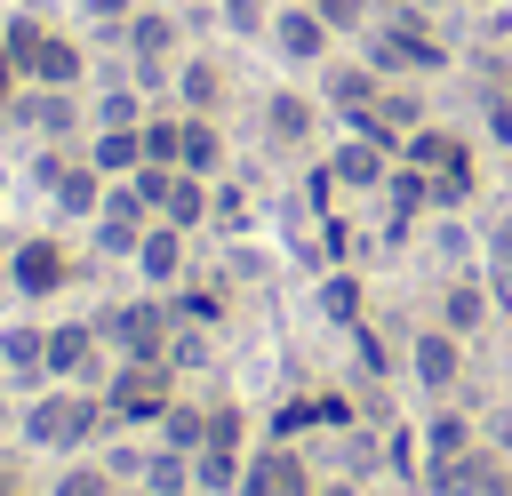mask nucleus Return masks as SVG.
<instances>
[{"mask_svg": "<svg viewBox=\"0 0 512 496\" xmlns=\"http://www.w3.org/2000/svg\"><path fill=\"white\" fill-rule=\"evenodd\" d=\"M48 192H56V208H64V216H88V208L104 200V168H96V160H88V168H72V160H64V176H56Z\"/></svg>", "mask_w": 512, "mask_h": 496, "instance_id": "dca6fc26", "label": "nucleus"}, {"mask_svg": "<svg viewBox=\"0 0 512 496\" xmlns=\"http://www.w3.org/2000/svg\"><path fill=\"white\" fill-rule=\"evenodd\" d=\"M160 216H168L176 232H184V224H200V216H208V192H200V176H184V168H176V176L160 184Z\"/></svg>", "mask_w": 512, "mask_h": 496, "instance_id": "412c9836", "label": "nucleus"}, {"mask_svg": "<svg viewBox=\"0 0 512 496\" xmlns=\"http://www.w3.org/2000/svg\"><path fill=\"white\" fill-rule=\"evenodd\" d=\"M408 168H424V176H448V168H472V152H464V136H448V128H408Z\"/></svg>", "mask_w": 512, "mask_h": 496, "instance_id": "1a4fd4ad", "label": "nucleus"}, {"mask_svg": "<svg viewBox=\"0 0 512 496\" xmlns=\"http://www.w3.org/2000/svg\"><path fill=\"white\" fill-rule=\"evenodd\" d=\"M96 400L88 392H48V400H32V416H24V432L40 440V448H80L88 432H96Z\"/></svg>", "mask_w": 512, "mask_h": 496, "instance_id": "7ed1b4c3", "label": "nucleus"}, {"mask_svg": "<svg viewBox=\"0 0 512 496\" xmlns=\"http://www.w3.org/2000/svg\"><path fill=\"white\" fill-rule=\"evenodd\" d=\"M96 128H144V120H136V96H120V88H112V96L96 104Z\"/></svg>", "mask_w": 512, "mask_h": 496, "instance_id": "473e14b6", "label": "nucleus"}, {"mask_svg": "<svg viewBox=\"0 0 512 496\" xmlns=\"http://www.w3.org/2000/svg\"><path fill=\"white\" fill-rule=\"evenodd\" d=\"M80 8H88L96 24H128V16H136V0H80Z\"/></svg>", "mask_w": 512, "mask_h": 496, "instance_id": "4c0bfd02", "label": "nucleus"}, {"mask_svg": "<svg viewBox=\"0 0 512 496\" xmlns=\"http://www.w3.org/2000/svg\"><path fill=\"white\" fill-rule=\"evenodd\" d=\"M160 440H168L176 456H200V440H208V416H200V408H176V400H168V416H160Z\"/></svg>", "mask_w": 512, "mask_h": 496, "instance_id": "b1692460", "label": "nucleus"}, {"mask_svg": "<svg viewBox=\"0 0 512 496\" xmlns=\"http://www.w3.org/2000/svg\"><path fill=\"white\" fill-rule=\"evenodd\" d=\"M240 496H312V472H304V456H296L288 440H272L264 456H248Z\"/></svg>", "mask_w": 512, "mask_h": 496, "instance_id": "39448f33", "label": "nucleus"}, {"mask_svg": "<svg viewBox=\"0 0 512 496\" xmlns=\"http://www.w3.org/2000/svg\"><path fill=\"white\" fill-rule=\"evenodd\" d=\"M144 496H152V488H144Z\"/></svg>", "mask_w": 512, "mask_h": 496, "instance_id": "de8ad7c7", "label": "nucleus"}, {"mask_svg": "<svg viewBox=\"0 0 512 496\" xmlns=\"http://www.w3.org/2000/svg\"><path fill=\"white\" fill-rule=\"evenodd\" d=\"M456 368H464L456 328H424V336H416V384H424V392H448V384H456Z\"/></svg>", "mask_w": 512, "mask_h": 496, "instance_id": "9d476101", "label": "nucleus"}, {"mask_svg": "<svg viewBox=\"0 0 512 496\" xmlns=\"http://www.w3.org/2000/svg\"><path fill=\"white\" fill-rule=\"evenodd\" d=\"M304 424H320V408H312V400H280V408H272V440H296Z\"/></svg>", "mask_w": 512, "mask_h": 496, "instance_id": "c756f323", "label": "nucleus"}, {"mask_svg": "<svg viewBox=\"0 0 512 496\" xmlns=\"http://www.w3.org/2000/svg\"><path fill=\"white\" fill-rule=\"evenodd\" d=\"M96 336H112L128 360H160V344H168V304H120V312H104L96 320Z\"/></svg>", "mask_w": 512, "mask_h": 496, "instance_id": "20e7f679", "label": "nucleus"}, {"mask_svg": "<svg viewBox=\"0 0 512 496\" xmlns=\"http://www.w3.org/2000/svg\"><path fill=\"white\" fill-rule=\"evenodd\" d=\"M128 48H136V80L160 88L168 48H176V16H168V8H136V16H128Z\"/></svg>", "mask_w": 512, "mask_h": 496, "instance_id": "423d86ee", "label": "nucleus"}, {"mask_svg": "<svg viewBox=\"0 0 512 496\" xmlns=\"http://www.w3.org/2000/svg\"><path fill=\"white\" fill-rule=\"evenodd\" d=\"M0 496H32V488H16V480H8V472H0Z\"/></svg>", "mask_w": 512, "mask_h": 496, "instance_id": "c03bdc74", "label": "nucleus"}, {"mask_svg": "<svg viewBox=\"0 0 512 496\" xmlns=\"http://www.w3.org/2000/svg\"><path fill=\"white\" fill-rule=\"evenodd\" d=\"M136 264H144V280H176V272H184V240H176V224H168V216L136 240Z\"/></svg>", "mask_w": 512, "mask_h": 496, "instance_id": "4468645a", "label": "nucleus"}, {"mask_svg": "<svg viewBox=\"0 0 512 496\" xmlns=\"http://www.w3.org/2000/svg\"><path fill=\"white\" fill-rule=\"evenodd\" d=\"M504 280H512V240H504Z\"/></svg>", "mask_w": 512, "mask_h": 496, "instance_id": "a18cd8bd", "label": "nucleus"}, {"mask_svg": "<svg viewBox=\"0 0 512 496\" xmlns=\"http://www.w3.org/2000/svg\"><path fill=\"white\" fill-rule=\"evenodd\" d=\"M16 80H24V72H16V56H8V40H0V112L16 104Z\"/></svg>", "mask_w": 512, "mask_h": 496, "instance_id": "a19ab883", "label": "nucleus"}, {"mask_svg": "<svg viewBox=\"0 0 512 496\" xmlns=\"http://www.w3.org/2000/svg\"><path fill=\"white\" fill-rule=\"evenodd\" d=\"M312 8H320L328 32H360V24H368V0H312Z\"/></svg>", "mask_w": 512, "mask_h": 496, "instance_id": "7c9ffc66", "label": "nucleus"}, {"mask_svg": "<svg viewBox=\"0 0 512 496\" xmlns=\"http://www.w3.org/2000/svg\"><path fill=\"white\" fill-rule=\"evenodd\" d=\"M216 160H224V136L208 128V112H192V120H184V160H176V168H184V176H216Z\"/></svg>", "mask_w": 512, "mask_h": 496, "instance_id": "6ab92c4d", "label": "nucleus"}, {"mask_svg": "<svg viewBox=\"0 0 512 496\" xmlns=\"http://www.w3.org/2000/svg\"><path fill=\"white\" fill-rule=\"evenodd\" d=\"M424 456H432V464H456V456H472V416H432V432H424Z\"/></svg>", "mask_w": 512, "mask_h": 496, "instance_id": "5701e85b", "label": "nucleus"}, {"mask_svg": "<svg viewBox=\"0 0 512 496\" xmlns=\"http://www.w3.org/2000/svg\"><path fill=\"white\" fill-rule=\"evenodd\" d=\"M320 88H328V104L352 120V112H376V96H384V72H376L368 56H360V64H336V56H328V64H320Z\"/></svg>", "mask_w": 512, "mask_h": 496, "instance_id": "6e6552de", "label": "nucleus"}, {"mask_svg": "<svg viewBox=\"0 0 512 496\" xmlns=\"http://www.w3.org/2000/svg\"><path fill=\"white\" fill-rule=\"evenodd\" d=\"M416 8H432V0H416Z\"/></svg>", "mask_w": 512, "mask_h": 496, "instance_id": "49530a36", "label": "nucleus"}, {"mask_svg": "<svg viewBox=\"0 0 512 496\" xmlns=\"http://www.w3.org/2000/svg\"><path fill=\"white\" fill-rule=\"evenodd\" d=\"M224 24H232V32H272L264 0H224Z\"/></svg>", "mask_w": 512, "mask_h": 496, "instance_id": "72a5a7b5", "label": "nucleus"}, {"mask_svg": "<svg viewBox=\"0 0 512 496\" xmlns=\"http://www.w3.org/2000/svg\"><path fill=\"white\" fill-rule=\"evenodd\" d=\"M16 112H24V128H40V136H72V128H80L72 88H32V96H16Z\"/></svg>", "mask_w": 512, "mask_h": 496, "instance_id": "9b49d317", "label": "nucleus"}, {"mask_svg": "<svg viewBox=\"0 0 512 496\" xmlns=\"http://www.w3.org/2000/svg\"><path fill=\"white\" fill-rule=\"evenodd\" d=\"M240 472H248V464H240L232 440H200V456H192V480H200V488L224 496V488H240Z\"/></svg>", "mask_w": 512, "mask_h": 496, "instance_id": "a211bd4d", "label": "nucleus"}, {"mask_svg": "<svg viewBox=\"0 0 512 496\" xmlns=\"http://www.w3.org/2000/svg\"><path fill=\"white\" fill-rule=\"evenodd\" d=\"M488 128H496V136L512 144V96H496V104H488Z\"/></svg>", "mask_w": 512, "mask_h": 496, "instance_id": "79ce46f5", "label": "nucleus"}, {"mask_svg": "<svg viewBox=\"0 0 512 496\" xmlns=\"http://www.w3.org/2000/svg\"><path fill=\"white\" fill-rule=\"evenodd\" d=\"M0 368L8 376H48V328H8L0 336Z\"/></svg>", "mask_w": 512, "mask_h": 496, "instance_id": "f3484780", "label": "nucleus"}, {"mask_svg": "<svg viewBox=\"0 0 512 496\" xmlns=\"http://www.w3.org/2000/svg\"><path fill=\"white\" fill-rule=\"evenodd\" d=\"M88 160H96V168H104V176H128V168H136V160H144V128H104V136H96V152H88Z\"/></svg>", "mask_w": 512, "mask_h": 496, "instance_id": "4be33fe9", "label": "nucleus"}, {"mask_svg": "<svg viewBox=\"0 0 512 496\" xmlns=\"http://www.w3.org/2000/svg\"><path fill=\"white\" fill-rule=\"evenodd\" d=\"M56 496H112V488H104V472H88V464H80V472H64V480H56Z\"/></svg>", "mask_w": 512, "mask_h": 496, "instance_id": "c9c22d12", "label": "nucleus"}, {"mask_svg": "<svg viewBox=\"0 0 512 496\" xmlns=\"http://www.w3.org/2000/svg\"><path fill=\"white\" fill-rule=\"evenodd\" d=\"M384 144H368V136H352L328 168H336V184H352V192H368V184H384V160H376Z\"/></svg>", "mask_w": 512, "mask_h": 496, "instance_id": "aec40b11", "label": "nucleus"}, {"mask_svg": "<svg viewBox=\"0 0 512 496\" xmlns=\"http://www.w3.org/2000/svg\"><path fill=\"white\" fill-rule=\"evenodd\" d=\"M176 96H184V112H216V104H224V64L192 56V64L176 72Z\"/></svg>", "mask_w": 512, "mask_h": 496, "instance_id": "2eb2a0df", "label": "nucleus"}, {"mask_svg": "<svg viewBox=\"0 0 512 496\" xmlns=\"http://www.w3.org/2000/svg\"><path fill=\"white\" fill-rule=\"evenodd\" d=\"M240 208H248V200H240V192H232V184H224V192H216V200H208V216H216V224H240Z\"/></svg>", "mask_w": 512, "mask_h": 496, "instance_id": "58836bf2", "label": "nucleus"}, {"mask_svg": "<svg viewBox=\"0 0 512 496\" xmlns=\"http://www.w3.org/2000/svg\"><path fill=\"white\" fill-rule=\"evenodd\" d=\"M480 312H488V296H480L472 280H456V288H448V328H456V336H472V328H480Z\"/></svg>", "mask_w": 512, "mask_h": 496, "instance_id": "cd10ccee", "label": "nucleus"}, {"mask_svg": "<svg viewBox=\"0 0 512 496\" xmlns=\"http://www.w3.org/2000/svg\"><path fill=\"white\" fill-rule=\"evenodd\" d=\"M320 312H328V320H360V280H344V272H336V280L320 288Z\"/></svg>", "mask_w": 512, "mask_h": 496, "instance_id": "c85d7f7f", "label": "nucleus"}, {"mask_svg": "<svg viewBox=\"0 0 512 496\" xmlns=\"http://www.w3.org/2000/svg\"><path fill=\"white\" fill-rule=\"evenodd\" d=\"M264 128H272L280 144H304V128H312V104H304V96H272V112H264Z\"/></svg>", "mask_w": 512, "mask_h": 496, "instance_id": "393cba45", "label": "nucleus"}, {"mask_svg": "<svg viewBox=\"0 0 512 496\" xmlns=\"http://www.w3.org/2000/svg\"><path fill=\"white\" fill-rule=\"evenodd\" d=\"M264 40H272V48L288 56V64H328V40H336V32L320 24V8H280Z\"/></svg>", "mask_w": 512, "mask_h": 496, "instance_id": "0eeeda50", "label": "nucleus"}, {"mask_svg": "<svg viewBox=\"0 0 512 496\" xmlns=\"http://www.w3.org/2000/svg\"><path fill=\"white\" fill-rule=\"evenodd\" d=\"M104 408L120 424H160L168 416V360H128L112 384H104Z\"/></svg>", "mask_w": 512, "mask_h": 496, "instance_id": "f03ea898", "label": "nucleus"}, {"mask_svg": "<svg viewBox=\"0 0 512 496\" xmlns=\"http://www.w3.org/2000/svg\"><path fill=\"white\" fill-rule=\"evenodd\" d=\"M312 496H360V480H328V488H312Z\"/></svg>", "mask_w": 512, "mask_h": 496, "instance_id": "37998d69", "label": "nucleus"}, {"mask_svg": "<svg viewBox=\"0 0 512 496\" xmlns=\"http://www.w3.org/2000/svg\"><path fill=\"white\" fill-rule=\"evenodd\" d=\"M184 312H192V320H216L224 296H216V288H184Z\"/></svg>", "mask_w": 512, "mask_h": 496, "instance_id": "e433bc0d", "label": "nucleus"}, {"mask_svg": "<svg viewBox=\"0 0 512 496\" xmlns=\"http://www.w3.org/2000/svg\"><path fill=\"white\" fill-rule=\"evenodd\" d=\"M312 408H320V424H336V432H344V424H352V400H336V392H320V400H312Z\"/></svg>", "mask_w": 512, "mask_h": 496, "instance_id": "ea45409f", "label": "nucleus"}, {"mask_svg": "<svg viewBox=\"0 0 512 496\" xmlns=\"http://www.w3.org/2000/svg\"><path fill=\"white\" fill-rule=\"evenodd\" d=\"M144 160L152 168H176L184 160V120H144Z\"/></svg>", "mask_w": 512, "mask_h": 496, "instance_id": "a878e982", "label": "nucleus"}, {"mask_svg": "<svg viewBox=\"0 0 512 496\" xmlns=\"http://www.w3.org/2000/svg\"><path fill=\"white\" fill-rule=\"evenodd\" d=\"M16 288H24V296H48V288H64V248H56V240H32V248H16Z\"/></svg>", "mask_w": 512, "mask_h": 496, "instance_id": "ddd939ff", "label": "nucleus"}, {"mask_svg": "<svg viewBox=\"0 0 512 496\" xmlns=\"http://www.w3.org/2000/svg\"><path fill=\"white\" fill-rule=\"evenodd\" d=\"M376 112H384L392 128H416V112H424V104H416L408 88H384V96H376Z\"/></svg>", "mask_w": 512, "mask_h": 496, "instance_id": "2f4dec72", "label": "nucleus"}, {"mask_svg": "<svg viewBox=\"0 0 512 496\" xmlns=\"http://www.w3.org/2000/svg\"><path fill=\"white\" fill-rule=\"evenodd\" d=\"M368 64H376V72H440V64H448V40L432 32V16H424L416 0H392L384 24L368 32Z\"/></svg>", "mask_w": 512, "mask_h": 496, "instance_id": "f257e3e1", "label": "nucleus"}, {"mask_svg": "<svg viewBox=\"0 0 512 496\" xmlns=\"http://www.w3.org/2000/svg\"><path fill=\"white\" fill-rule=\"evenodd\" d=\"M88 360H96V328L88 320L48 328V376H88Z\"/></svg>", "mask_w": 512, "mask_h": 496, "instance_id": "f8f14e48", "label": "nucleus"}, {"mask_svg": "<svg viewBox=\"0 0 512 496\" xmlns=\"http://www.w3.org/2000/svg\"><path fill=\"white\" fill-rule=\"evenodd\" d=\"M184 480H192V464H184L176 448H160V456H144V488H152V496H184Z\"/></svg>", "mask_w": 512, "mask_h": 496, "instance_id": "bb28decb", "label": "nucleus"}, {"mask_svg": "<svg viewBox=\"0 0 512 496\" xmlns=\"http://www.w3.org/2000/svg\"><path fill=\"white\" fill-rule=\"evenodd\" d=\"M168 344H176V368H200V360H208V336H200V328H176Z\"/></svg>", "mask_w": 512, "mask_h": 496, "instance_id": "f704fd0d", "label": "nucleus"}]
</instances>
